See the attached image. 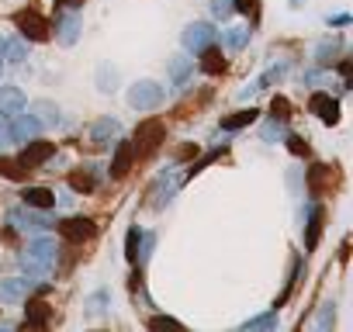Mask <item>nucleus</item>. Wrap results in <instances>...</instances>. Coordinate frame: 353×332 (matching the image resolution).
I'll return each instance as SVG.
<instances>
[{"mask_svg":"<svg viewBox=\"0 0 353 332\" xmlns=\"http://www.w3.org/2000/svg\"><path fill=\"white\" fill-rule=\"evenodd\" d=\"M21 267H25L28 277H35V280H49V277L56 273V267H59V242L49 239V236L35 239V242L21 253Z\"/></svg>","mask_w":353,"mask_h":332,"instance_id":"f257e3e1","label":"nucleus"},{"mask_svg":"<svg viewBox=\"0 0 353 332\" xmlns=\"http://www.w3.org/2000/svg\"><path fill=\"white\" fill-rule=\"evenodd\" d=\"M163 101H166V90L156 80H135L128 87V104L135 111H156V107H163Z\"/></svg>","mask_w":353,"mask_h":332,"instance_id":"f03ea898","label":"nucleus"},{"mask_svg":"<svg viewBox=\"0 0 353 332\" xmlns=\"http://www.w3.org/2000/svg\"><path fill=\"white\" fill-rule=\"evenodd\" d=\"M163 135H166L163 121H156V118H145V121L135 128V138H132V149H135V156H149L152 149H159Z\"/></svg>","mask_w":353,"mask_h":332,"instance_id":"7ed1b4c3","label":"nucleus"},{"mask_svg":"<svg viewBox=\"0 0 353 332\" xmlns=\"http://www.w3.org/2000/svg\"><path fill=\"white\" fill-rule=\"evenodd\" d=\"M14 25H18V32H21L28 42H46V39H49V21H46L39 11H32V8L18 11V14H14Z\"/></svg>","mask_w":353,"mask_h":332,"instance_id":"20e7f679","label":"nucleus"},{"mask_svg":"<svg viewBox=\"0 0 353 332\" xmlns=\"http://www.w3.org/2000/svg\"><path fill=\"white\" fill-rule=\"evenodd\" d=\"M94 232H97V225H94L90 218H83V215H73V218H63V222H59V236H63L66 242H73V246L94 239Z\"/></svg>","mask_w":353,"mask_h":332,"instance_id":"39448f33","label":"nucleus"},{"mask_svg":"<svg viewBox=\"0 0 353 332\" xmlns=\"http://www.w3.org/2000/svg\"><path fill=\"white\" fill-rule=\"evenodd\" d=\"M80 32H83V21H80V11H66L56 18V42L73 49L80 42Z\"/></svg>","mask_w":353,"mask_h":332,"instance_id":"423d86ee","label":"nucleus"},{"mask_svg":"<svg viewBox=\"0 0 353 332\" xmlns=\"http://www.w3.org/2000/svg\"><path fill=\"white\" fill-rule=\"evenodd\" d=\"M181 42H184V49H188V52H201V49H208V45L215 42V28H212L208 21H194V25H188V28H184Z\"/></svg>","mask_w":353,"mask_h":332,"instance_id":"0eeeda50","label":"nucleus"},{"mask_svg":"<svg viewBox=\"0 0 353 332\" xmlns=\"http://www.w3.org/2000/svg\"><path fill=\"white\" fill-rule=\"evenodd\" d=\"M56 152V142H46V138H35V142H25V152H21V166L25 170H35V166H42L46 159H52Z\"/></svg>","mask_w":353,"mask_h":332,"instance_id":"6e6552de","label":"nucleus"},{"mask_svg":"<svg viewBox=\"0 0 353 332\" xmlns=\"http://www.w3.org/2000/svg\"><path fill=\"white\" fill-rule=\"evenodd\" d=\"M8 218H11V225H14V229H21V232H46V229L52 225V222H49V218H46V215H42L39 208H25V211H11Z\"/></svg>","mask_w":353,"mask_h":332,"instance_id":"1a4fd4ad","label":"nucleus"},{"mask_svg":"<svg viewBox=\"0 0 353 332\" xmlns=\"http://www.w3.org/2000/svg\"><path fill=\"white\" fill-rule=\"evenodd\" d=\"M308 111H312L319 121H325V125H336V121H339V101L329 97V94H312Z\"/></svg>","mask_w":353,"mask_h":332,"instance_id":"9d476101","label":"nucleus"},{"mask_svg":"<svg viewBox=\"0 0 353 332\" xmlns=\"http://www.w3.org/2000/svg\"><path fill=\"white\" fill-rule=\"evenodd\" d=\"M32 280H25V277H8V280H0V301L4 304H18V301H25L28 294H32Z\"/></svg>","mask_w":353,"mask_h":332,"instance_id":"9b49d317","label":"nucleus"},{"mask_svg":"<svg viewBox=\"0 0 353 332\" xmlns=\"http://www.w3.org/2000/svg\"><path fill=\"white\" fill-rule=\"evenodd\" d=\"M25 111V94L18 87H0V114H4L8 121L18 118Z\"/></svg>","mask_w":353,"mask_h":332,"instance_id":"f8f14e48","label":"nucleus"},{"mask_svg":"<svg viewBox=\"0 0 353 332\" xmlns=\"http://www.w3.org/2000/svg\"><path fill=\"white\" fill-rule=\"evenodd\" d=\"M114 135H118V121H114V118H97V121L90 125V145H94V149H104Z\"/></svg>","mask_w":353,"mask_h":332,"instance_id":"ddd939ff","label":"nucleus"},{"mask_svg":"<svg viewBox=\"0 0 353 332\" xmlns=\"http://www.w3.org/2000/svg\"><path fill=\"white\" fill-rule=\"evenodd\" d=\"M322 222H325V208H322V205H312V208H308V229H305V249H308V253L319 246Z\"/></svg>","mask_w":353,"mask_h":332,"instance_id":"4468645a","label":"nucleus"},{"mask_svg":"<svg viewBox=\"0 0 353 332\" xmlns=\"http://www.w3.org/2000/svg\"><path fill=\"white\" fill-rule=\"evenodd\" d=\"M132 159H135V149H132V142H118V149H114V159H111V177H114V180H121V177L132 170Z\"/></svg>","mask_w":353,"mask_h":332,"instance_id":"2eb2a0df","label":"nucleus"},{"mask_svg":"<svg viewBox=\"0 0 353 332\" xmlns=\"http://www.w3.org/2000/svg\"><path fill=\"white\" fill-rule=\"evenodd\" d=\"M25 208H39V211H52L56 208V194L49 187H25Z\"/></svg>","mask_w":353,"mask_h":332,"instance_id":"dca6fc26","label":"nucleus"},{"mask_svg":"<svg viewBox=\"0 0 353 332\" xmlns=\"http://www.w3.org/2000/svg\"><path fill=\"white\" fill-rule=\"evenodd\" d=\"M94 187H97L94 166H83V170H73V174H70V191H77V194H90Z\"/></svg>","mask_w":353,"mask_h":332,"instance_id":"f3484780","label":"nucleus"},{"mask_svg":"<svg viewBox=\"0 0 353 332\" xmlns=\"http://www.w3.org/2000/svg\"><path fill=\"white\" fill-rule=\"evenodd\" d=\"M332 184V166H312V170H308V191L319 198V194H325V187Z\"/></svg>","mask_w":353,"mask_h":332,"instance_id":"a211bd4d","label":"nucleus"},{"mask_svg":"<svg viewBox=\"0 0 353 332\" xmlns=\"http://www.w3.org/2000/svg\"><path fill=\"white\" fill-rule=\"evenodd\" d=\"M225 56H222V49H215V42L208 45V49H201V70L208 73V76H215V73H225Z\"/></svg>","mask_w":353,"mask_h":332,"instance_id":"6ab92c4d","label":"nucleus"},{"mask_svg":"<svg viewBox=\"0 0 353 332\" xmlns=\"http://www.w3.org/2000/svg\"><path fill=\"white\" fill-rule=\"evenodd\" d=\"M35 132H39V121L28 118L25 111H21L18 118H11V135H14V142H32Z\"/></svg>","mask_w":353,"mask_h":332,"instance_id":"aec40b11","label":"nucleus"},{"mask_svg":"<svg viewBox=\"0 0 353 332\" xmlns=\"http://www.w3.org/2000/svg\"><path fill=\"white\" fill-rule=\"evenodd\" d=\"M52 318V308L46 304V301H28L25 304V325L28 329H39V325H46Z\"/></svg>","mask_w":353,"mask_h":332,"instance_id":"412c9836","label":"nucleus"},{"mask_svg":"<svg viewBox=\"0 0 353 332\" xmlns=\"http://www.w3.org/2000/svg\"><path fill=\"white\" fill-rule=\"evenodd\" d=\"M260 118V111L256 107H246V111H236V114H229V118H222V132H239V128H246V125H253Z\"/></svg>","mask_w":353,"mask_h":332,"instance_id":"4be33fe9","label":"nucleus"},{"mask_svg":"<svg viewBox=\"0 0 353 332\" xmlns=\"http://www.w3.org/2000/svg\"><path fill=\"white\" fill-rule=\"evenodd\" d=\"M28 59V39L18 35V39H8L4 42V63H25Z\"/></svg>","mask_w":353,"mask_h":332,"instance_id":"5701e85b","label":"nucleus"},{"mask_svg":"<svg viewBox=\"0 0 353 332\" xmlns=\"http://www.w3.org/2000/svg\"><path fill=\"white\" fill-rule=\"evenodd\" d=\"M32 114H35L39 128H49V125H56V121H59L56 104H49V101H35V104H32Z\"/></svg>","mask_w":353,"mask_h":332,"instance_id":"b1692460","label":"nucleus"},{"mask_svg":"<svg viewBox=\"0 0 353 332\" xmlns=\"http://www.w3.org/2000/svg\"><path fill=\"white\" fill-rule=\"evenodd\" d=\"M188 76H191V59L173 56V59H170V80H173V83H188Z\"/></svg>","mask_w":353,"mask_h":332,"instance_id":"393cba45","label":"nucleus"},{"mask_svg":"<svg viewBox=\"0 0 353 332\" xmlns=\"http://www.w3.org/2000/svg\"><path fill=\"white\" fill-rule=\"evenodd\" d=\"M246 42H250V28H229L225 45H229L232 52H243V49H246Z\"/></svg>","mask_w":353,"mask_h":332,"instance_id":"a878e982","label":"nucleus"},{"mask_svg":"<svg viewBox=\"0 0 353 332\" xmlns=\"http://www.w3.org/2000/svg\"><path fill=\"white\" fill-rule=\"evenodd\" d=\"M114 83H118V70H114V66H108V63H104V66H97V87L111 94V90H114Z\"/></svg>","mask_w":353,"mask_h":332,"instance_id":"bb28decb","label":"nucleus"},{"mask_svg":"<svg viewBox=\"0 0 353 332\" xmlns=\"http://www.w3.org/2000/svg\"><path fill=\"white\" fill-rule=\"evenodd\" d=\"M108 304H111V294H108V291H94V294L87 298V311H90V315H104Z\"/></svg>","mask_w":353,"mask_h":332,"instance_id":"cd10ccee","label":"nucleus"},{"mask_svg":"<svg viewBox=\"0 0 353 332\" xmlns=\"http://www.w3.org/2000/svg\"><path fill=\"white\" fill-rule=\"evenodd\" d=\"M243 329H277V308H270V311H263V315L243 322Z\"/></svg>","mask_w":353,"mask_h":332,"instance_id":"c85d7f7f","label":"nucleus"},{"mask_svg":"<svg viewBox=\"0 0 353 332\" xmlns=\"http://www.w3.org/2000/svg\"><path fill=\"white\" fill-rule=\"evenodd\" d=\"M336 52H339V42H336V39H332V42H319V49H315V59H319L322 66H329Z\"/></svg>","mask_w":353,"mask_h":332,"instance_id":"c756f323","label":"nucleus"},{"mask_svg":"<svg viewBox=\"0 0 353 332\" xmlns=\"http://www.w3.org/2000/svg\"><path fill=\"white\" fill-rule=\"evenodd\" d=\"M270 118H277V121H288V118H291V104H288V97L277 94V97L270 101Z\"/></svg>","mask_w":353,"mask_h":332,"instance_id":"7c9ffc66","label":"nucleus"},{"mask_svg":"<svg viewBox=\"0 0 353 332\" xmlns=\"http://www.w3.org/2000/svg\"><path fill=\"white\" fill-rule=\"evenodd\" d=\"M139 239H142V229L139 225H132L128 229V236H125V256L135 263V253H139Z\"/></svg>","mask_w":353,"mask_h":332,"instance_id":"2f4dec72","label":"nucleus"},{"mask_svg":"<svg viewBox=\"0 0 353 332\" xmlns=\"http://www.w3.org/2000/svg\"><path fill=\"white\" fill-rule=\"evenodd\" d=\"M152 246H156V236H145V232H142V239H139V253H135V263H139V267L152 256Z\"/></svg>","mask_w":353,"mask_h":332,"instance_id":"473e14b6","label":"nucleus"},{"mask_svg":"<svg viewBox=\"0 0 353 332\" xmlns=\"http://www.w3.org/2000/svg\"><path fill=\"white\" fill-rule=\"evenodd\" d=\"M232 4H236V0H212V14H215L219 21H225V18H229V14L236 11Z\"/></svg>","mask_w":353,"mask_h":332,"instance_id":"72a5a7b5","label":"nucleus"},{"mask_svg":"<svg viewBox=\"0 0 353 332\" xmlns=\"http://www.w3.org/2000/svg\"><path fill=\"white\" fill-rule=\"evenodd\" d=\"M281 135H284V121H277V118H270V121L263 125V138H267V142H277Z\"/></svg>","mask_w":353,"mask_h":332,"instance_id":"f704fd0d","label":"nucleus"},{"mask_svg":"<svg viewBox=\"0 0 353 332\" xmlns=\"http://www.w3.org/2000/svg\"><path fill=\"white\" fill-rule=\"evenodd\" d=\"M232 8H236V11H243V14H250L253 21L260 18V0H236Z\"/></svg>","mask_w":353,"mask_h":332,"instance_id":"c9c22d12","label":"nucleus"},{"mask_svg":"<svg viewBox=\"0 0 353 332\" xmlns=\"http://www.w3.org/2000/svg\"><path fill=\"white\" fill-rule=\"evenodd\" d=\"M149 329H184V325L170 315H156V318H149Z\"/></svg>","mask_w":353,"mask_h":332,"instance_id":"e433bc0d","label":"nucleus"},{"mask_svg":"<svg viewBox=\"0 0 353 332\" xmlns=\"http://www.w3.org/2000/svg\"><path fill=\"white\" fill-rule=\"evenodd\" d=\"M11 142H14V135H11V121H8L4 114H0V152H4Z\"/></svg>","mask_w":353,"mask_h":332,"instance_id":"4c0bfd02","label":"nucleus"},{"mask_svg":"<svg viewBox=\"0 0 353 332\" xmlns=\"http://www.w3.org/2000/svg\"><path fill=\"white\" fill-rule=\"evenodd\" d=\"M284 142H288V149H291L294 156H308V142H305L301 135H288Z\"/></svg>","mask_w":353,"mask_h":332,"instance_id":"58836bf2","label":"nucleus"},{"mask_svg":"<svg viewBox=\"0 0 353 332\" xmlns=\"http://www.w3.org/2000/svg\"><path fill=\"white\" fill-rule=\"evenodd\" d=\"M332 325V304H322V315H319V329H329Z\"/></svg>","mask_w":353,"mask_h":332,"instance_id":"ea45409f","label":"nucleus"},{"mask_svg":"<svg viewBox=\"0 0 353 332\" xmlns=\"http://www.w3.org/2000/svg\"><path fill=\"white\" fill-rule=\"evenodd\" d=\"M350 25V14H336V18H329V28H346Z\"/></svg>","mask_w":353,"mask_h":332,"instance_id":"a19ab883","label":"nucleus"},{"mask_svg":"<svg viewBox=\"0 0 353 332\" xmlns=\"http://www.w3.org/2000/svg\"><path fill=\"white\" fill-rule=\"evenodd\" d=\"M56 4H59V8H70V11H77V8L83 4V0H56Z\"/></svg>","mask_w":353,"mask_h":332,"instance_id":"79ce46f5","label":"nucleus"},{"mask_svg":"<svg viewBox=\"0 0 353 332\" xmlns=\"http://www.w3.org/2000/svg\"><path fill=\"white\" fill-rule=\"evenodd\" d=\"M0 73H4V39H0Z\"/></svg>","mask_w":353,"mask_h":332,"instance_id":"37998d69","label":"nucleus"}]
</instances>
